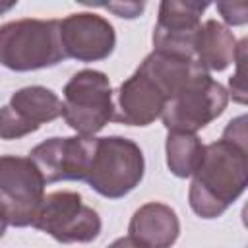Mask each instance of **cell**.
Segmentation results:
<instances>
[{
	"mask_svg": "<svg viewBox=\"0 0 248 248\" xmlns=\"http://www.w3.org/2000/svg\"><path fill=\"white\" fill-rule=\"evenodd\" d=\"M62 116V101L43 85L17 89L0 108V140H19Z\"/></svg>",
	"mask_w": 248,
	"mask_h": 248,
	"instance_id": "ba28073f",
	"label": "cell"
},
{
	"mask_svg": "<svg viewBox=\"0 0 248 248\" xmlns=\"http://www.w3.org/2000/svg\"><path fill=\"white\" fill-rule=\"evenodd\" d=\"M6 227H8V223H6V219L0 215V238L4 236V232H6Z\"/></svg>",
	"mask_w": 248,
	"mask_h": 248,
	"instance_id": "44dd1931",
	"label": "cell"
},
{
	"mask_svg": "<svg viewBox=\"0 0 248 248\" xmlns=\"http://www.w3.org/2000/svg\"><path fill=\"white\" fill-rule=\"evenodd\" d=\"M145 159L141 147L122 136L95 138L85 180L91 190L108 200L130 194L143 178Z\"/></svg>",
	"mask_w": 248,
	"mask_h": 248,
	"instance_id": "3957f363",
	"label": "cell"
},
{
	"mask_svg": "<svg viewBox=\"0 0 248 248\" xmlns=\"http://www.w3.org/2000/svg\"><path fill=\"white\" fill-rule=\"evenodd\" d=\"M16 4H17V2H14V0H12V2H0V16L6 14V12H10Z\"/></svg>",
	"mask_w": 248,
	"mask_h": 248,
	"instance_id": "ffe728a7",
	"label": "cell"
},
{
	"mask_svg": "<svg viewBox=\"0 0 248 248\" xmlns=\"http://www.w3.org/2000/svg\"><path fill=\"white\" fill-rule=\"evenodd\" d=\"M128 232L143 248H170L180 234V221L170 205L147 202L132 215Z\"/></svg>",
	"mask_w": 248,
	"mask_h": 248,
	"instance_id": "4fadbf2b",
	"label": "cell"
},
{
	"mask_svg": "<svg viewBox=\"0 0 248 248\" xmlns=\"http://www.w3.org/2000/svg\"><path fill=\"white\" fill-rule=\"evenodd\" d=\"M62 244L93 242L101 232L99 213L83 203L81 194L72 190H56L43 198L33 225Z\"/></svg>",
	"mask_w": 248,
	"mask_h": 248,
	"instance_id": "8992f818",
	"label": "cell"
},
{
	"mask_svg": "<svg viewBox=\"0 0 248 248\" xmlns=\"http://www.w3.org/2000/svg\"><path fill=\"white\" fill-rule=\"evenodd\" d=\"M227 105L229 91L209 72H202L167 101L161 120L169 132L196 134L219 118Z\"/></svg>",
	"mask_w": 248,
	"mask_h": 248,
	"instance_id": "5b68a950",
	"label": "cell"
},
{
	"mask_svg": "<svg viewBox=\"0 0 248 248\" xmlns=\"http://www.w3.org/2000/svg\"><path fill=\"white\" fill-rule=\"evenodd\" d=\"M167 105V93L163 87L143 70L136 68V72L124 79L116 91L114 105V122L126 126H149L157 118Z\"/></svg>",
	"mask_w": 248,
	"mask_h": 248,
	"instance_id": "7c38bea8",
	"label": "cell"
},
{
	"mask_svg": "<svg viewBox=\"0 0 248 248\" xmlns=\"http://www.w3.org/2000/svg\"><path fill=\"white\" fill-rule=\"evenodd\" d=\"M45 186L39 167L29 157L0 155V215L8 225H33Z\"/></svg>",
	"mask_w": 248,
	"mask_h": 248,
	"instance_id": "52a82bcc",
	"label": "cell"
},
{
	"mask_svg": "<svg viewBox=\"0 0 248 248\" xmlns=\"http://www.w3.org/2000/svg\"><path fill=\"white\" fill-rule=\"evenodd\" d=\"M107 248H143L140 246L136 240H132L130 236H122V238H116L112 244H108Z\"/></svg>",
	"mask_w": 248,
	"mask_h": 248,
	"instance_id": "d6986e66",
	"label": "cell"
},
{
	"mask_svg": "<svg viewBox=\"0 0 248 248\" xmlns=\"http://www.w3.org/2000/svg\"><path fill=\"white\" fill-rule=\"evenodd\" d=\"M248 186V143L221 138L203 147L188 190V203L202 219L221 217Z\"/></svg>",
	"mask_w": 248,
	"mask_h": 248,
	"instance_id": "6da1fadb",
	"label": "cell"
},
{
	"mask_svg": "<svg viewBox=\"0 0 248 248\" xmlns=\"http://www.w3.org/2000/svg\"><path fill=\"white\" fill-rule=\"evenodd\" d=\"M236 39L232 31L217 19H205L196 35L194 54L207 72H223L234 62Z\"/></svg>",
	"mask_w": 248,
	"mask_h": 248,
	"instance_id": "5bb4252c",
	"label": "cell"
},
{
	"mask_svg": "<svg viewBox=\"0 0 248 248\" xmlns=\"http://www.w3.org/2000/svg\"><path fill=\"white\" fill-rule=\"evenodd\" d=\"M95 147V136L48 138L35 145L29 159L39 167L46 184L60 180H85Z\"/></svg>",
	"mask_w": 248,
	"mask_h": 248,
	"instance_id": "8fae6325",
	"label": "cell"
},
{
	"mask_svg": "<svg viewBox=\"0 0 248 248\" xmlns=\"http://www.w3.org/2000/svg\"><path fill=\"white\" fill-rule=\"evenodd\" d=\"M66 60L60 19H16L0 25V64L14 72L52 68Z\"/></svg>",
	"mask_w": 248,
	"mask_h": 248,
	"instance_id": "7a4b0ae2",
	"label": "cell"
},
{
	"mask_svg": "<svg viewBox=\"0 0 248 248\" xmlns=\"http://www.w3.org/2000/svg\"><path fill=\"white\" fill-rule=\"evenodd\" d=\"M62 93V116L78 136H95L114 116L112 89L105 72L79 70L70 78Z\"/></svg>",
	"mask_w": 248,
	"mask_h": 248,
	"instance_id": "277c9868",
	"label": "cell"
},
{
	"mask_svg": "<svg viewBox=\"0 0 248 248\" xmlns=\"http://www.w3.org/2000/svg\"><path fill=\"white\" fill-rule=\"evenodd\" d=\"M207 8V2L163 0L159 4V16L151 37L153 50L172 56L196 58V35L202 25V14Z\"/></svg>",
	"mask_w": 248,
	"mask_h": 248,
	"instance_id": "9c48e42d",
	"label": "cell"
},
{
	"mask_svg": "<svg viewBox=\"0 0 248 248\" xmlns=\"http://www.w3.org/2000/svg\"><path fill=\"white\" fill-rule=\"evenodd\" d=\"M60 43L66 58L99 62L112 54L116 33L107 17L93 12H78L60 19Z\"/></svg>",
	"mask_w": 248,
	"mask_h": 248,
	"instance_id": "30bf717a",
	"label": "cell"
},
{
	"mask_svg": "<svg viewBox=\"0 0 248 248\" xmlns=\"http://www.w3.org/2000/svg\"><path fill=\"white\" fill-rule=\"evenodd\" d=\"M203 143L196 134L169 132L165 140L167 167L178 178H188L196 172L203 157Z\"/></svg>",
	"mask_w": 248,
	"mask_h": 248,
	"instance_id": "9a60e30c",
	"label": "cell"
},
{
	"mask_svg": "<svg viewBox=\"0 0 248 248\" xmlns=\"http://www.w3.org/2000/svg\"><path fill=\"white\" fill-rule=\"evenodd\" d=\"M103 8H108L112 10L118 17H128V19H134L141 14L143 10V4L140 2H126V4H103Z\"/></svg>",
	"mask_w": 248,
	"mask_h": 248,
	"instance_id": "ac0fdd59",
	"label": "cell"
},
{
	"mask_svg": "<svg viewBox=\"0 0 248 248\" xmlns=\"http://www.w3.org/2000/svg\"><path fill=\"white\" fill-rule=\"evenodd\" d=\"M219 14L229 25H244L248 19V8L246 4H232V2H219L217 4Z\"/></svg>",
	"mask_w": 248,
	"mask_h": 248,
	"instance_id": "e0dca14e",
	"label": "cell"
},
{
	"mask_svg": "<svg viewBox=\"0 0 248 248\" xmlns=\"http://www.w3.org/2000/svg\"><path fill=\"white\" fill-rule=\"evenodd\" d=\"M244 58H246V39H242L238 45H236V54H234V64H236V74L231 76L229 79V87H231V95L234 101L238 103H244L246 101V83H244V70H242V64H244Z\"/></svg>",
	"mask_w": 248,
	"mask_h": 248,
	"instance_id": "2e32d148",
	"label": "cell"
}]
</instances>
